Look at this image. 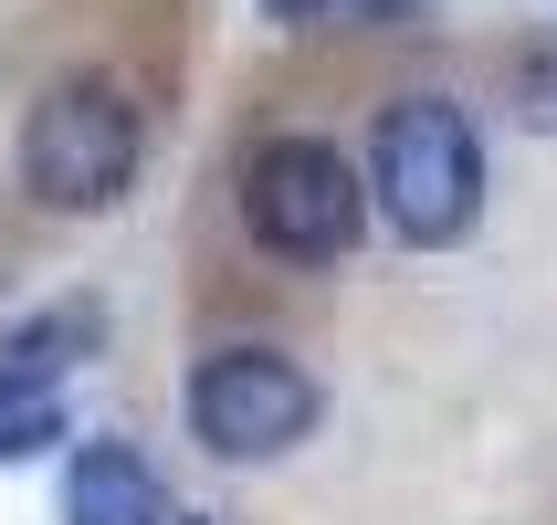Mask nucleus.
Segmentation results:
<instances>
[{"mask_svg": "<svg viewBox=\"0 0 557 525\" xmlns=\"http://www.w3.org/2000/svg\"><path fill=\"white\" fill-rule=\"evenodd\" d=\"M22 189L63 221H95L137 189V158H148V105L116 85V74H63L22 105Z\"/></svg>", "mask_w": 557, "mask_h": 525, "instance_id": "1", "label": "nucleus"}, {"mask_svg": "<svg viewBox=\"0 0 557 525\" xmlns=\"http://www.w3.org/2000/svg\"><path fill=\"white\" fill-rule=\"evenodd\" d=\"M369 200L410 252H453L484 221V137L453 95H400L369 126Z\"/></svg>", "mask_w": 557, "mask_h": 525, "instance_id": "2", "label": "nucleus"}, {"mask_svg": "<svg viewBox=\"0 0 557 525\" xmlns=\"http://www.w3.org/2000/svg\"><path fill=\"white\" fill-rule=\"evenodd\" d=\"M243 232L284 274H326V263H347L358 232H369V179L347 168L337 137L274 126V137L243 158Z\"/></svg>", "mask_w": 557, "mask_h": 525, "instance_id": "3", "label": "nucleus"}, {"mask_svg": "<svg viewBox=\"0 0 557 525\" xmlns=\"http://www.w3.org/2000/svg\"><path fill=\"white\" fill-rule=\"evenodd\" d=\"M180 421H189V441H200L211 463H284V452L326 421V389H315V368L284 358V347H211V358H189V378H180Z\"/></svg>", "mask_w": 557, "mask_h": 525, "instance_id": "4", "label": "nucleus"}, {"mask_svg": "<svg viewBox=\"0 0 557 525\" xmlns=\"http://www.w3.org/2000/svg\"><path fill=\"white\" fill-rule=\"evenodd\" d=\"M63 525H180V515H169V484L137 441H85L63 463Z\"/></svg>", "mask_w": 557, "mask_h": 525, "instance_id": "5", "label": "nucleus"}, {"mask_svg": "<svg viewBox=\"0 0 557 525\" xmlns=\"http://www.w3.org/2000/svg\"><path fill=\"white\" fill-rule=\"evenodd\" d=\"M95 347H106V305L95 295H63V305L22 315L11 337H0V368H32V378H63V368H85Z\"/></svg>", "mask_w": 557, "mask_h": 525, "instance_id": "6", "label": "nucleus"}, {"mask_svg": "<svg viewBox=\"0 0 557 525\" xmlns=\"http://www.w3.org/2000/svg\"><path fill=\"white\" fill-rule=\"evenodd\" d=\"M63 432H74V410H63V378L0 368V463H32V452H53Z\"/></svg>", "mask_w": 557, "mask_h": 525, "instance_id": "7", "label": "nucleus"}, {"mask_svg": "<svg viewBox=\"0 0 557 525\" xmlns=\"http://www.w3.org/2000/svg\"><path fill=\"white\" fill-rule=\"evenodd\" d=\"M516 105H527L536 126H557V42H547V53L527 63V74H516Z\"/></svg>", "mask_w": 557, "mask_h": 525, "instance_id": "8", "label": "nucleus"}, {"mask_svg": "<svg viewBox=\"0 0 557 525\" xmlns=\"http://www.w3.org/2000/svg\"><path fill=\"white\" fill-rule=\"evenodd\" d=\"M274 22H315V11H337V0H263Z\"/></svg>", "mask_w": 557, "mask_h": 525, "instance_id": "9", "label": "nucleus"}]
</instances>
